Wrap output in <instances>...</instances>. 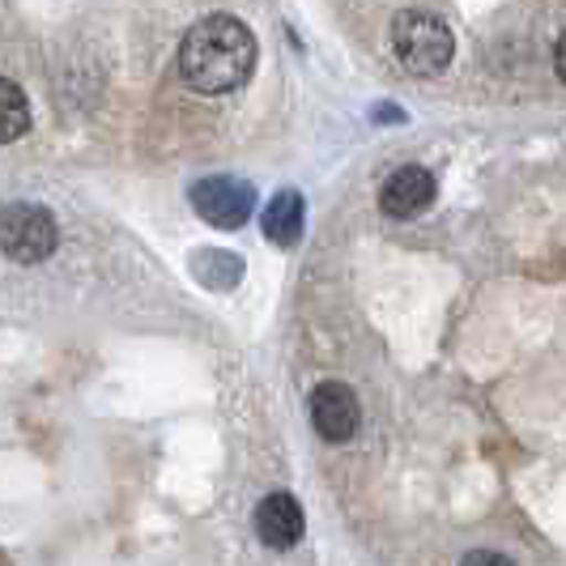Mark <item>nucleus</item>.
Returning a JSON list of instances; mask_svg holds the SVG:
<instances>
[{
  "instance_id": "1",
  "label": "nucleus",
  "mask_w": 566,
  "mask_h": 566,
  "mask_svg": "<svg viewBox=\"0 0 566 566\" xmlns=\"http://www.w3.org/2000/svg\"><path fill=\"white\" fill-rule=\"evenodd\" d=\"M255 34L230 13H213L184 34L179 43V77L197 94H230L252 77Z\"/></svg>"
},
{
  "instance_id": "2",
  "label": "nucleus",
  "mask_w": 566,
  "mask_h": 566,
  "mask_svg": "<svg viewBox=\"0 0 566 566\" xmlns=\"http://www.w3.org/2000/svg\"><path fill=\"white\" fill-rule=\"evenodd\" d=\"M392 52L405 64V73L413 77H434L443 73L455 56V39L443 18L422 13V9H405L392 18Z\"/></svg>"
},
{
  "instance_id": "3",
  "label": "nucleus",
  "mask_w": 566,
  "mask_h": 566,
  "mask_svg": "<svg viewBox=\"0 0 566 566\" xmlns=\"http://www.w3.org/2000/svg\"><path fill=\"white\" fill-rule=\"evenodd\" d=\"M60 227L43 205H9L0 209V252L18 264H43L56 252Z\"/></svg>"
},
{
  "instance_id": "4",
  "label": "nucleus",
  "mask_w": 566,
  "mask_h": 566,
  "mask_svg": "<svg viewBox=\"0 0 566 566\" xmlns=\"http://www.w3.org/2000/svg\"><path fill=\"white\" fill-rule=\"evenodd\" d=\"M188 200H192L200 222H209L218 230H239L248 227V218H252L255 188L248 179H234V175H209V179L192 184Z\"/></svg>"
},
{
  "instance_id": "5",
  "label": "nucleus",
  "mask_w": 566,
  "mask_h": 566,
  "mask_svg": "<svg viewBox=\"0 0 566 566\" xmlns=\"http://www.w3.org/2000/svg\"><path fill=\"white\" fill-rule=\"evenodd\" d=\"M312 422L319 430V439L328 443H349L358 434V422H363V409H358V397L349 384H319L312 392Z\"/></svg>"
},
{
  "instance_id": "6",
  "label": "nucleus",
  "mask_w": 566,
  "mask_h": 566,
  "mask_svg": "<svg viewBox=\"0 0 566 566\" xmlns=\"http://www.w3.org/2000/svg\"><path fill=\"white\" fill-rule=\"evenodd\" d=\"M430 200H434V179L422 167L392 170L384 179V188H379V205H384L388 218H418V213L430 209Z\"/></svg>"
},
{
  "instance_id": "7",
  "label": "nucleus",
  "mask_w": 566,
  "mask_h": 566,
  "mask_svg": "<svg viewBox=\"0 0 566 566\" xmlns=\"http://www.w3.org/2000/svg\"><path fill=\"white\" fill-rule=\"evenodd\" d=\"M303 528H307V520H303V507H298V499L294 494H269L260 507H255V533L260 541L269 545V549H290V545H298L303 537Z\"/></svg>"
},
{
  "instance_id": "8",
  "label": "nucleus",
  "mask_w": 566,
  "mask_h": 566,
  "mask_svg": "<svg viewBox=\"0 0 566 566\" xmlns=\"http://www.w3.org/2000/svg\"><path fill=\"white\" fill-rule=\"evenodd\" d=\"M260 227H264V234H269V243H277V248H294V243H298V234H303V197H298L294 188L277 192V197L269 200V209H264Z\"/></svg>"
},
{
  "instance_id": "9",
  "label": "nucleus",
  "mask_w": 566,
  "mask_h": 566,
  "mask_svg": "<svg viewBox=\"0 0 566 566\" xmlns=\"http://www.w3.org/2000/svg\"><path fill=\"white\" fill-rule=\"evenodd\" d=\"M27 128H30V103L27 94H22V85L0 77V145L27 137Z\"/></svg>"
},
{
  "instance_id": "10",
  "label": "nucleus",
  "mask_w": 566,
  "mask_h": 566,
  "mask_svg": "<svg viewBox=\"0 0 566 566\" xmlns=\"http://www.w3.org/2000/svg\"><path fill=\"white\" fill-rule=\"evenodd\" d=\"M192 264H197V282L209 290H230L243 277V260L230 252H200Z\"/></svg>"
},
{
  "instance_id": "11",
  "label": "nucleus",
  "mask_w": 566,
  "mask_h": 566,
  "mask_svg": "<svg viewBox=\"0 0 566 566\" xmlns=\"http://www.w3.org/2000/svg\"><path fill=\"white\" fill-rule=\"evenodd\" d=\"M554 69H558V77L566 82V34L558 39V48H554Z\"/></svg>"
}]
</instances>
